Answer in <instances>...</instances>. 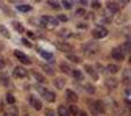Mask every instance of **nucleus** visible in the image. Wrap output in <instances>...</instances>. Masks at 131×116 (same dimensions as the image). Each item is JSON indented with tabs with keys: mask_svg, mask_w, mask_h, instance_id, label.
Here are the masks:
<instances>
[{
	"mask_svg": "<svg viewBox=\"0 0 131 116\" xmlns=\"http://www.w3.org/2000/svg\"><path fill=\"white\" fill-rule=\"evenodd\" d=\"M45 116H56V111H53V110H47V111H45Z\"/></svg>",
	"mask_w": 131,
	"mask_h": 116,
	"instance_id": "42",
	"label": "nucleus"
},
{
	"mask_svg": "<svg viewBox=\"0 0 131 116\" xmlns=\"http://www.w3.org/2000/svg\"><path fill=\"white\" fill-rule=\"evenodd\" d=\"M83 91L88 96H97V86L92 83V82H84L83 83Z\"/></svg>",
	"mask_w": 131,
	"mask_h": 116,
	"instance_id": "14",
	"label": "nucleus"
},
{
	"mask_svg": "<svg viewBox=\"0 0 131 116\" xmlns=\"http://www.w3.org/2000/svg\"><path fill=\"white\" fill-rule=\"evenodd\" d=\"M59 3H61V8L62 10H72L73 5H75L73 2H67V0H62V2H59Z\"/></svg>",
	"mask_w": 131,
	"mask_h": 116,
	"instance_id": "31",
	"label": "nucleus"
},
{
	"mask_svg": "<svg viewBox=\"0 0 131 116\" xmlns=\"http://www.w3.org/2000/svg\"><path fill=\"white\" fill-rule=\"evenodd\" d=\"M122 50L125 52V55L128 57V55H131V38H126L123 42H122Z\"/></svg>",
	"mask_w": 131,
	"mask_h": 116,
	"instance_id": "24",
	"label": "nucleus"
},
{
	"mask_svg": "<svg viewBox=\"0 0 131 116\" xmlns=\"http://www.w3.org/2000/svg\"><path fill=\"white\" fill-rule=\"evenodd\" d=\"M70 36H72V31L66 30V28L58 30V38H59V41H66V39H69Z\"/></svg>",
	"mask_w": 131,
	"mask_h": 116,
	"instance_id": "25",
	"label": "nucleus"
},
{
	"mask_svg": "<svg viewBox=\"0 0 131 116\" xmlns=\"http://www.w3.org/2000/svg\"><path fill=\"white\" fill-rule=\"evenodd\" d=\"M100 25H103V27H106V25H111L112 24V17H111V16H109V17H102L100 19Z\"/></svg>",
	"mask_w": 131,
	"mask_h": 116,
	"instance_id": "33",
	"label": "nucleus"
},
{
	"mask_svg": "<svg viewBox=\"0 0 131 116\" xmlns=\"http://www.w3.org/2000/svg\"><path fill=\"white\" fill-rule=\"evenodd\" d=\"M129 91H131V85H129Z\"/></svg>",
	"mask_w": 131,
	"mask_h": 116,
	"instance_id": "47",
	"label": "nucleus"
},
{
	"mask_svg": "<svg viewBox=\"0 0 131 116\" xmlns=\"http://www.w3.org/2000/svg\"><path fill=\"white\" fill-rule=\"evenodd\" d=\"M75 16H78V17H84V16H86V10L84 8H77L75 10Z\"/></svg>",
	"mask_w": 131,
	"mask_h": 116,
	"instance_id": "34",
	"label": "nucleus"
},
{
	"mask_svg": "<svg viewBox=\"0 0 131 116\" xmlns=\"http://www.w3.org/2000/svg\"><path fill=\"white\" fill-rule=\"evenodd\" d=\"M20 41H22V42H24V44H25V46H28V47H31V46H33V44H31V42H30V41H28V39H25V38H22V39H20Z\"/></svg>",
	"mask_w": 131,
	"mask_h": 116,
	"instance_id": "43",
	"label": "nucleus"
},
{
	"mask_svg": "<svg viewBox=\"0 0 131 116\" xmlns=\"http://www.w3.org/2000/svg\"><path fill=\"white\" fill-rule=\"evenodd\" d=\"M17 10H19L20 13H30V11L33 10V6L28 5V3H19V5H17Z\"/></svg>",
	"mask_w": 131,
	"mask_h": 116,
	"instance_id": "28",
	"label": "nucleus"
},
{
	"mask_svg": "<svg viewBox=\"0 0 131 116\" xmlns=\"http://www.w3.org/2000/svg\"><path fill=\"white\" fill-rule=\"evenodd\" d=\"M31 75H33V78L38 82V85H44V86H45V83H47V77H45L42 72H39V71H31Z\"/></svg>",
	"mask_w": 131,
	"mask_h": 116,
	"instance_id": "17",
	"label": "nucleus"
},
{
	"mask_svg": "<svg viewBox=\"0 0 131 116\" xmlns=\"http://www.w3.org/2000/svg\"><path fill=\"white\" fill-rule=\"evenodd\" d=\"M0 82L3 83V86H8V85H9V82H8V78L5 77V74H2V75H0Z\"/></svg>",
	"mask_w": 131,
	"mask_h": 116,
	"instance_id": "40",
	"label": "nucleus"
},
{
	"mask_svg": "<svg viewBox=\"0 0 131 116\" xmlns=\"http://www.w3.org/2000/svg\"><path fill=\"white\" fill-rule=\"evenodd\" d=\"M6 102H8L9 105H13V104L16 102V99H14V96H13V94H9V93L6 94Z\"/></svg>",
	"mask_w": 131,
	"mask_h": 116,
	"instance_id": "38",
	"label": "nucleus"
},
{
	"mask_svg": "<svg viewBox=\"0 0 131 116\" xmlns=\"http://www.w3.org/2000/svg\"><path fill=\"white\" fill-rule=\"evenodd\" d=\"M109 57H111L112 63H116V64H120V63H123V61L126 60V55H125V52L122 50L120 46H114L111 50H109Z\"/></svg>",
	"mask_w": 131,
	"mask_h": 116,
	"instance_id": "4",
	"label": "nucleus"
},
{
	"mask_svg": "<svg viewBox=\"0 0 131 116\" xmlns=\"http://www.w3.org/2000/svg\"><path fill=\"white\" fill-rule=\"evenodd\" d=\"M91 35H92V39L94 41H100V39H105V38H108V35H109V30H108V27H103V25H95L92 30H91Z\"/></svg>",
	"mask_w": 131,
	"mask_h": 116,
	"instance_id": "5",
	"label": "nucleus"
},
{
	"mask_svg": "<svg viewBox=\"0 0 131 116\" xmlns=\"http://www.w3.org/2000/svg\"><path fill=\"white\" fill-rule=\"evenodd\" d=\"M47 5L50 6L52 10H61V3L59 2H52V0H50V2H47Z\"/></svg>",
	"mask_w": 131,
	"mask_h": 116,
	"instance_id": "35",
	"label": "nucleus"
},
{
	"mask_svg": "<svg viewBox=\"0 0 131 116\" xmlns=\"http://www.w3.org/2000/svg\"><path fill=\"white\" fill-rule=\"evenodd\" d=\"M105 83H106V88H109V90H114V88H117V80L116 78H114V77H111V80L109 78H106V82H105Z\"/></svg>",
	"mask_w": 131,
	"mask_h": 116,
	"instance_id": "29",
	"label": "nucleus"
},
{
	"mask_svg": "<svg viewBox=\"0 0 131 116\" xmlns=\"http://www.w3.org/2000/svg\"><path fill=\"white\" fill-rule=\"evenodd\" d=\"M81 52H83L84 57H88V58H94V57H97L98 52H100V46H98V42L94 41V39L86 41V42L81 44Z\"/></svg>",
	"mask_w": 131,
	"mask_h": 116,
	"instance_id": "2",
	"label": "nucleus"
},
{
	"mask_svg": "<svg viewBox=\"0 0 131 116\" xmlns=\"http://www.w3.org/2000/svg\"><path fill=\"white\" fill-rule=\"evenodd\" d=\"M66 60H67V63H73V64H81V57L80 55H77L75 52L73 53H67L66 55Z\"/></svg>",
	"mask_w": 131,
	"mask_h": 116,
	"instance_id": "22",
	"label": "nucleus"
},
{
	"mask_svg": "<svg viewBox=\"0 0 131 116\" xmlns=\"http://www.w3.org/2000/svg\"><path fill=\"white\" fill-rule=\"evenodd\" d=\"M66 83H67V80H66L64 77H53V86L56 90H64Z\"/></svg>",
	"mask_w": 131,
	"mask_h": 116,
	"instance_id": "21",
	"label": "nucleus"
},
{
	"mask_svg": "<svg viewBox=\"0 0 131 116\" xmlns=\"http://www.w3.org/2000/svg\"><path fill=\"white\" fill-rule=\"evenodd\" d=\"M77 28H80V30H88L89 28V25H88V22H80V24H77Z\"/></svg>",
	"mask_w": 131,
	"mask_h": 116,
	"instance_id": "39",
	"label": "nucleus"
},
{
	"mask_svg": "<svg viewBox=\"0 0 131 116\" xmlns=\"http://www.w3.org/2000/svg\"><path fill=\"white\" fill-rule=\"evenodd\" d=\"M67 110H69V114L70 116H78V113H80V108H78L77 104H69L67 105Z\"/></svg>",
	"mask_w": 131,
	"mask_h": 116,
	"instance_id": "27",
	"label": "nucleus"
},
{
	"mask_svg": "<svg viewBox=\"0 0 131 116\" xmlns=\"http://www.w3.org/2000/svg\"><path fill=\"white\" fill-rule=\"evenodd\" d=\"M64 96H66V101L69 104H77L78 102V94L75 90H70V88H66L64 90Z\"/></svg>",
	"mask_w": 131,
	"mask_h": 116,
	"instance_id": "11",
	"label": "nucleus"
},
{
	"mask_svg": "<svg viewBox=\"0 0 131 116\" xmlns=\"http://www.w3.org/2000/svg\"><path fill=\"white\" fill-rule=\"evenodd\" d=\"M72 78L77 83H84V72L81 69H73L72 71Z\"/></svg>",
	"mask_w": 131,
	"mask_h": 116,
	"instance_id": "19",
	"label": "nucleus"
},
{
	"mask_svg": "<svg viewBox=\"0 0 131 116\" xmlns=\"http://www.w3.org/2000/svg\"><path fill=\"white\" fill-rule=\"evenodd\" d=\"M120 74H122V85L123 86H129L131 85V68L122 69Z\"/></svg>",
	"mask_w": 131,
	"mask_h": 116,
	"instance_id": "13",
	"label": "nucleus"
},
{
	"mask_svg": "<svg viewBox=\"0 0 131 116\" xmlns=\"http://www.w3.org/2000/svg\"><path fill=\"white\" fill-rule=\"evenodd\" d=\"M129 6H131V2H129Z\"/></svg>",
	"mask_w": 131,
	"mask_h": 116,
	"instance_id": "48",
	"label": "nucleus"
},
{
	"mask_svg": "<svg viewBox=\"0 0 131 116\" xmlns=\"http://www.w3.org/2000/svg\"><path fill=\"white\" fill-rule=\"evenodd\" d=\"M89 6L92 8V11H100L103 8V3L102 2H89Z\"/></svg>",
	"mask_w": 131,
	"mask_h": 116,
	"instance_id": "30",
	"label": "nucleus"
},
{
	"mask_svg": "<svg viewBox=\"0 0 131 116\" xmlns=\"http://www.w3.org/2000/svg\"><path fill=\"white\" fill-rule=\"evenodd\" d=\"M39 25L41 27H58L59 25V21L56 16H47V14H42L39 17Z\"/></svg>",
	"mask_w": 131,
	"mask_h": 116,
	"instance_id": "6",
	"label": "nucleus"
},
{
	"mask_svg": "<svg viewBox=\"0 0 131 116\" xmlns=\"http://www.w3.org/2000/svg\"><path fill=\"white\" fill-rule=\"evenodd\" d=\"M36 52H38V53H39L44 60H47V63L50 64V66L55 63V55H53V53H50V52L44 50V49H41V47H36Z\"/></svg>",
	"mask_w": 131,
	"mask_h": 116,
	"instance_id": "12",
	"label": "nucleus"
},
{
	"mask_svg": "<svg viewBox=\"0 0 131 116\" xmlns=\"http://www.w3.org/2000/svg\"><path fill=\"white\" fill-rule=\"evenodd\" d=\"M120 71H122L120 64H116V63H108V64L105 66V72L109 74L111 77H116L117 74H120Z\"/></svg>",
	"mask_w": 131,
	"mask_h": 116,
	"instance_id": "9",
	"label": "nucleus"
},
{
	"mask_svg": "<svg viewBox=\"0 0 131 116\" xmlns=\"http://www.w3.org/2000/svg\"><path fill=\"white\" fill-rule=\"evenodd\" d=\"M0 33H2V36L9 38V31H8V28H6L5 25H2V24H0Z\"/></svg>",
	"mask_w": 131,
	"mask_h": 116,
	"instance_id": "36",
	"label": "nucleus"
},
{
	"mask_svg": "<svg viewBox=\"0 0 131 116\" xmlns=\"http://www.w3.org/2000/svg\"><path fill=\"white\" fill-rule=\"evenodd\" d=\"M19 111H17V107H11L9 108V116H17Z\"/></svg>",
	"mask_w": 131,
	"mask_h": 116,
	"instance_id": "41",
	"label": "nucleus"
},
{
	"mask_svg": "<svg viewBox=\"0 0 131 116\" xmlns=\"http://www.w3.org/2000/svg\"><path fill=\"white\" fill-rule=\"evenodd\" d=\"M88 110L91 111V114L98 116V114H105L106 113V105L102 99H88Z\"/></svg>",
	"mask_w": 131,
	"mask_h": 116,
	"instance_id": "1",
	"label": "nucleus"
},
{
	"mask_svg": "<svg viewBox=\"0 0 131 116\" xmlns=\"http://www.w3.org/2000/svg\"><path fill=\"white\" fill-rule=\"evenodd\" d=\"M56 17H58V21H59V24H66V22H67V21H69V17H67V16H66V14H58V16H56Z\"/></svg>",
	"mask_w": 131,
	"mask_h": 116,
	"instance_id": "37",
	"label": "nucleus"
},
{
	"mask_svg": "<svg viewBox=\"0 0 131 116\" xmlns=\"http://www.w3.org/2000/svg\"><path fill=\"white\" fill-rule=\"evenodd\" d=\"M25 33L28 35V38H31V39H35V38H36V35H35L33 31H25Z\"/></svg>",
	"mask_w": 131,
	"mask_h": 116,
	"instance_id": "44",
	"label": "nucleus"
},
{
	"mask_svg": "<svg viewBox=\"0 0 131 116\" xmlns=\"http://www.w3.org/2000/svg\"><path fill=\"white\" fill-rule=\"evenodd\" d=\"M126 61H128V64H129V68H131V55H128V57H126Z\"/></svg>",
	"mask_w": 131,
	"mask_h": 116,
	"instance_id": "46",
	"label": "nucleus"
},
{
	"mask_svg": "<svg viewBox=\"0 0 131 116\" xmlns=\"http://www.w3.org/2000/svg\"><path fill=\"white\" fill-rule=\"evenodd\" d=\"M41 69H42L44 75H50V77H55V69L52 68L50 64H47V63H41Z\"/></svg>",
	"mask_w": 131,
	"mask_h": 116,
	"instance_id": "23",
	"label": "nucleus"
},
{
	"mask_svg": "<svg viewBox=\"0 0 131 116\" xmlns=\"http://www.w3.org/2000/svg\"><path fill=\"white\" fill-rule=\"evenodd\" d=\"M28 102H30V105L35 108L36 111H42V102H41L39 97H36V96H30V97H28Z\"/></svg>",
	"mask_w": 131,
	"mask_h": 116,
	"instance_id": "16",
	"label": "nucleus"
},
{
	"mask_svg": "<svg viewBox=\"0 0 131 116\" xmlns=\"http://www.w3.org/2000/svg\"><path fill=\"white\" fill-rule=\"evenodd\" d=\"M83 72H84V75H89L92 80H98V78H100V75L97 74V71H95V68H94V64L86 63V64L83 66Z\"/></svg>",
	"mask_w": 131,
	"mask_h": 116,
	"instance_id": "10",
	"label": "nucleus"
},
{
	"mask_svg": "<svg viewBox=\"0 0 131 116\" xmlns=\"http://www.w3.org/2000/svg\"><path fill=\"white\" fill-rule=\"evenodd\" d=\"M55 46H56V49L59 52H64L66 55H67V53H73V46L70 42H67V41H58Z\"/></svg>",
	"mask_w": 131,
	"mask_h": 116,
	"instance_id": "8",
	"label": "nucleus"
},
{
	"mask_svg": "<svg viewBox=\"0 0 131 116\" xmlns=\"http://www.w3.org/2000/svg\"><path fill=\"white\" fill-rule=\"evenodd\" d=\"M58 68H59V72H62L64 75H72L73 68H72V64H70V63H67V61H61Z\"/></svg>",
	"mask_w": 131,
	"mask_h": 116,
	"instance_id": "15",
	"label": "nucleus"
},
{
	"mask_svg": "<svg viewBox=\"0 0 131 116\" xmlns=\"http://www.w3.org/2000/svg\"><path fill=\"white\" fill-rule=\"evenodd\" d=\"M103 5L106 6L108 13H109L111 16H119V14L123 11V8H122L120 2H106V3H103Z\"/></svg>",
	"mask_w": 131,
	"mask_h": 116,
	"instance_id": "7",
	"label": "nucleus"
},
{
	"mask_svg": "<svg viewBox=\"0 0 131 116\" xmlns=\"http://www.w3.org/2000/svg\"><path fill=\"white\" fill-rule=\"evenodd\" d=\"M78 116H88V113H86L84 110H80V113H78Z\"/></svg>",
	"mask_w": 131,
	"mask_h": 116,
	"instance_id": "45",
	"label": "nucleus"
},
{
	"mask_svg": "<svg viewBox=\"0 0 131 116\" xmlns=\"http://www.w3.org/2000/svg\"><path fill=\"white\" fill-rule=\"evenodd\" d=\"M56 116H70L69 114V110H67V105L59 104L58 108H56Z\"/></svg>",
	"mask_w": 131,
	"mask_h": 116,
	"instance_id": "26",
	"label": "nucleus"
},
{
	"mask_svg": "<svg viewBox=\"0 0 131 116\" xmlns=\"http://www.w3.org/2000/svg\"><path fill=\"white\" fill-rule=\"evenodd\" d=\"M35 88L39 93V96L44 97L47 102H50V104H55L56 102V93L53 90H50V88H47V85L45 86L44 85H35Z\"/></svg>",
	"mask_w": 131,
	"mask_h": 116,
	"instance_id": "3",
	"label": "nucleus"
},
{
	"mask_svg": "<svg viewBox=\"0 0 131 116\" xmlns=\"http://www.w3.org/2000/svg\"><path fill=\"white\" fill-rule=\"evenodd\" d=\"M14 77L16 78H27L28 77V71L22 66H16L14 68Z\"/></svg>",
	"mask_w": 131,
	"mask_h": 116,
	"instance_id": "20",
	"label": "nucleus"
},
{
	"mask_svg": "<svg viewBox=\"0 0 131 116\" xmlns=\"http://www.w3.org/2000/svg\"><path fill=\"white\" fill-rule=\"evenodd\" d=\"M14 57L17 58L22 64H31V60H30V57L27 55V53H24V52H20V50H14Z\"/></svg>",
	"mask_w": 131,
	"mask_h": 116,
	"instance_id": "18",
	"label": "nucleus"
},
{
	"mask_svg": "<svg viewBox=\"0 0 131 116\" xmlns=\"http://www.w3.org/2000/svg\"><path fill=\"white\" fill-rule=\"evenodd\" d=\"M13 27H14L16 30H17V31L20 33V35H22V33H25V31H27V30L24 28V25H22L20 22H17V21H14V22H13Z\"/></svg>",
	"mask_w": 131,
	"mask_h": 116,
	"instance_id": "32",
	"label": "nucleus"
}]
</instances>
